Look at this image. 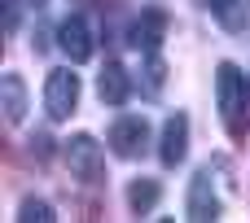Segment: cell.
<instances>
[{
    "label": "cell",
    "mask_w": 250,
    "mask_h": 223,
    "mask_svg": "<svg viewBox=\"0 0 250 223\" xmlns=\"http://www.w3.org/2000/svg\"><path fill=\"white\" fill-rule=\"evenodd\" d=\"M246 74L233 66V61H220L215 70V101H220V118L229 127V136H242L246 123H242V110H246Z\"/></svg>",
    "instance_id": "obj_1"
},
{
    "label": "cell",
    "mask_w": 250,
    "mask_h": 223,
    "mask_svg": "<svg viewBox=\"0 0 250 223\" xmlns=\"http://www.w3.org/2000/svg\"><path fill=\"white\" fill-rule=\"evenodd\" d=\"M79 105V74H70L66 66L62 70H48V83H44V110L53 123H66Z\"/></svg>",
    "instance_id": "obj_2"
},
{
    "label": "cell",
    "mask_w": 250,
    "mask_h": 223,
    "mask_svg": "<svg viewBox=\"0 0 250 223\" xmlns=\"http://www.w3.org/2000/svg\"><path fill=\"white\" fill-rule=\"evenodd\" d=\"M66 167H70V175L75 180H83V184H97L101 175H105V153H101V145L92 140V136H70L66 140Z\"/></svg>",
    "instance_id": "obj_3"
},
{
    "label": "cell",
    "mask_w": 250,
    "mask_h": 223,
    "mask_svg": "<svg viewBox=\"0 0 250 223\" xmlns=\"http://www.w3.org/2000/svg\"><path fill=\"white\" fill-rule=\"evenodd\" d=\"M145 145H149V123H145V114H123V118H114V127H110V149H114L119 158H141Z\"/></svg>",
    "instance_id": "obj_4"
},
{
    "label": "cell",
    "mask_w": 250,
    "mask_h": 223,
    "mask_svg": "<svg viewBox=\"0 0 250 223\" xmlns=\"http://www.w3.org/2000/svg\"><path fill=\"white\" fill-rule=\"evenodd\" d=\"M163 39H167V13H163V9H145V13L132 22V31H127V44H132L136 53H158Z\"/></svg>",
    "instance_id": "obj_5"
},
{
    "label": "cell",
    "mask_w": 250,
    "mask_h": 223,
    "mask_svg": "<svg viewBox=\"0 0 250 223\" xmlns=\"http://www.w3.org/2000/svg\"><path fill=\"white\" fill-rule=\"evenodd\" d=\"M185 215L193 223H207V219H220V197L211 188V171H198L189 180V202H185Z\"/></svg>",
    "instance_id": "obj_6"
},
{
    "label": "cell",
    "mask_w": 250,
    "mask_h": 223,
    "mask_svg": "<svg viewBox=\"0 0 250 223\" xmlns=\"http://www.w3.org/2000/svg\"><path fill=\"white\" fill-rule=\"evenodd\" d=\"M57 48L79 66V61H88L92 57V31H88V22L75 13V18H66L62 26H57Z\"/></svg>",
    "instance_id": "obj_7"
},
{
    "label": "cell",
    "mask_w": 250,
    "mask_h": 223,
    "mask_svg": "<svg viewBox=\"0 0 250 223\" xmlns=\"http://www.w3.org/2000/svg\"><path fill=\"white\" fill-rule=\"evenodd\" d=\"M185 153H189V118H185V114H171V118L163 123L158 158H163V167H180Z\"/></svg>",
    "instance_id": "obj_8"
},
{
    "label": "cell",
    "mask_w": 250,
    "mask_h": 223,
    "mask_svg": "<svg viewBox=\"0 0 250 223\" xmlns=\"http://www.w3.org/2000/svg\"><path fill=\"white\" fill-rule=\"evenodd\" d=\"M97 92H101V101H105V105H123V101H127V92H132L127 70H123L119 61H105V70H101V79H97Z\"/></svg>",
    "instance_id": "obj_9"
},
{
    "label": "cell",
    "mask_w": 250,
    "mask_h": 223,
    "mask_svg": "<svg viewBox=\"0 0 250 223\" xmlns=\"http://www.w3.org/2000/svg\"><path fill=\"white\" fill-rule=\"evenodd\" d=\"M0 110H4L9 123L26 118V83H22V74H4L0 79Z\"/></svg>",
    "instance_id": "obj_10"
},
{
    "label": "cell",
    "mask_w": 250,
    "mask_h": 223,
    "mask_svg": "<svg viewBox=\"0 0 250 223\" xmlns=\"http://www.w3.org/2000/svg\"><path fill=\"white\" fill-rule=\"evenodd\" d=\"M211 13L224 31H246V22H250L246 0H211Z\"/></svg>",
    "instance_id": "obj_11"
},
{
    "label": "cell",
    "mask_w": 250,
    "mask_h": 223,
    "mask_svg": "<svg viewBox=\"0 0 250 223\" xmlns=\"http://www.w3.org/2000/svg\"><path fill=\"white\" fill-rule=\"evenodd\" d=\"M158 197H163V188H158L154 180H132V184H127V206H132V215H149V210L158 206Z\"/></svg>",
    "instance_id": "obj_12"
},
{
    "label": "cell",
    "mask_w": 250,
    "mask_h": 223,
    "mask_svg": "<svg viewBox=\"0 0 250 223\" xmlns=\"http://www.w3.org/2000/svg\"><path fill=\"white\" fill-rule=\"evenodd\" d=\"M18 219H22V223H53L57 215H53V206H48V202H40V197H26V202L18 206Z\"/></svg>",
    "instance_id": "obj_13"
},
{
    "label": "cell",
    "mask_w": 250,
    "mask_h": 223,
    "mask_svg": "<svg viewBox=\"0 0 250 223\" xmlns=\"http://www.w3.org/2000/svg\"><path fill=\"white\" fill-rule=\"evenodd\" d=\"M163 74H167L163 57H158V53H145V88H149V92H163Z\"/></svg>",
    "instance_id": "obj_14"
},
{
    "label": "cell",
    "mask_w": 250,
    "mask_h": 223,
    "mask_svg": "<svg viewBox=\"0 0 250 223\" xmlns=\"http://www.w3.org/2000/svg\"><path fill=\"white\" fill-rule=\"evenodd\" d=\"M48 145H53V140H48L44 131H40V136H31V153H35L40 162H48Z\"/></svg>",
    "instance_id": "obj_15"
},
{
    "label": "cell",
    "mask_w": 250,
    "mask_h": 223,
    "mask_svg": "<svg viewBox=\"0 0 250 223\" xmlns=\"http://www.w3.org/2000/svg\"><path fill=\"white\" fill-rule=\"evenodd\" d=\"M18 4H22V0H4V31H9V35L18 31Z\"/></svg>",
    "instance_id": "obj_16"
},
{
    "label": "cell",
    "mask_w": 250,
    "mask_h": 223,
    "mask_svg": "<svg viewBox=\"0 0 250 223\" xmlns=\"http://www.w3.org/2000/svg\"><path fill=\"white\" fill-rule=\"evenodd\" d=\"M31 4H35V9H44V0H31Z\"/></svg>",
    "instance_id": "obj_17"
}]
</instances>
